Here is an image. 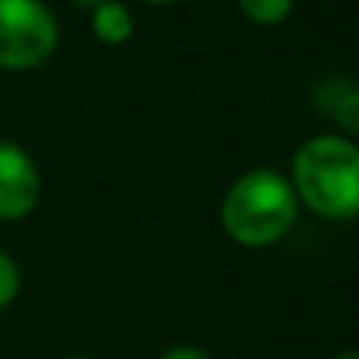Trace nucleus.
Listing matches in <instances>:
<instances>
[{"mask_svg":"<svg viewBox=\"0 0 359 359\" xmlns=\"http://www.w3.org/2000/svg\"><path fill=\"white\" fill-rule=\"evenodd\" d=\"M69 4H73V6H79V10H88V13H92L95 6H98V4H104V0H69Z\"/></svg>","mask_w":359,"mask_h":359,"instance_id":"nucleus-9","label":"nucleus"},{"mask_svg":"<svg viewBox=\"0 0 359 359\" xmlns=\"http://www.w3.org/2000/svg\"><path fill=\"white\" fill-rule=\"evenodd\" d=\"M236 4H240L243 16L252 25H262V29L280 25L293 10V0H236Z\"/></svg>","mask_w":359,"mask_h":359,"instance_id":"nucleus-6","label":"nucleus"},{"mask_svg":"<svg viewBox=\"0 0 359 359\" xmlns=\"http://www.w3.org/2000/svg\"><path fill=\"white\" fill-rule=\"evenodd\" d=\"M60 25L44 0H0V69H35L54 57Z\"/></svg>","mask_w":359,"mask_h":359,"instance_id":"nucleus-3","label":"nucleus"},{"mask_svg":"<svg viewBox=\"0 0 359 359\" xmlns=\"http://www.w3.org/2000/svg\"><path fill=\"white\" fill-rule=\"evenodd\" d=\"M19 287H22V274H19L16 259L0 249V312L19 297Z\"/></svg>","mask_w":359,"mask_h":359,"instance_id":"nucleus-7","label":"nucleus"},{"mask_svg":"<svg viewBox=\"0 0 359 359\" xmlns=\"http://www.w3.org/2000/svg\"><path fill=\"white\" fill-rule=\"evenodd\" d=\"M331 359H359V353H356V350H341V353L331 356Z\"/></svg>","mask_w":359,"mask_h":359,"instance_id":"nucleus-10","label":"nucleus"},{"mask_svg":"<svg viewBox=\"0 0 359 359\" xmlns=\"http://www.w3.org/2000/svg\"><path fill=\"white\" fill-rule=\"evenodd\" d=\"M136 32V19H133V10L123 4V0H104L92 10V35L98 38L101 44H126Z\"/></svg>","mask_w":359,"mask_h":359,"instance_id":"nucleus-5","label":"nucleus"},{"mask_svg":"<svg viewBox=\"0 0 359 359\" xmlns=\"http://www.w3.org/2000/svg\"><path fill=\"white\" fill-rule=\"evenodd\" d=\"M67 359H92V356H67Z\"/></svg>","mask_w":359,"mask_h":359,"instance_id":"nucleus-12","label":"nucleus"},{"mask_svg":"<svg viewBox=\"0 0 359 359\" xmlns=\"http://www.w3.org/2000/svg\"><path fill=\"white\" fill-rule=\"evenodd\" d=\"M41 202L38 164L19 142L0 139V221H22Z\"/></svg>","mask_w":359,"mask_h":359,"instance_id":"nucleus-4","label":"nucleus"},{"mask_svg":"<svg viewBox=\"0 0 359 359\" xmlns=\"http://www.w3.org/2000/svg\"><path fill=\"white\" fill-rule=\"evenodd\" d=\"M299 202L290 180L274 168L243 170L221 198V227L236 246L268 249L293 230Z\"/></svg>","mask_w":359,"mask_h":359,"instance_id":"nucleus-2","label":"nucleus"},{"mask_svg":"<svg viewBox=\"0 0 359 359\" xmlns=\"http://www.w3.org/2000/svg\"><path fill=\"white\" fill-rule=\"evenodd\" d=\"M139 4H149V6H168V4H177V0H139Z\"/></svg>","mask_w":359,"mask_h":359,"instance_id":"nucleus-11","label":"nucleus"},{"mask_svg":"<svg viewBox=\"0 0 359 359\" xmlns=\"http://www.w3.org/2000/svg\"><path fill=\"white\" fill-rule=\"evenodd\" d=\"M297 202L325 221H353L359 211V149L341 133H318L293 155Z\"/></svg>","mask_w":359,"mask_h":359,"instance_id":"nucleus-1","label":"nucleus"},{"mask_svg":"<svg viewBox=\"0 0 359 359\" xmlns=\"http://www.w3.org/2000/svg\"><path fill=\"white\" fill-rule=\"evenodd\" d=\"M158 359H211V353H205L202 347H192V344H180V347L164 350Z\"/></svg>","mask_w":359,"mask_h":359,"instance_id":"nucleus-8","label":"nucleus"}]
</instances>
